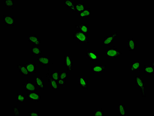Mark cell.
<instances>
[{"mask_svg": "<svg viewBox=\"0 0 154 116\" xmlns=\"http://www.w3.org/2000/svg\"><path fill=\"white\" fill-rule=\"evenodd\" d=\"M73 38L75 41L81 43H88L90 40V38L88 34L76 30L74 32Z\"/></svg>", "mask_w": 154, "mask_h": 116, "instance_id": "cell-1", "label": "cell"}, {"mask_svg": "<svg viewBox=\"0 0 154 116\" xmlns=\"http://www.w3.org/2000/svg\"><path fill=\"white\" fill-rule=\"evenodd\" d=\"M135 84L136 87L139 89L142 97H146L145 81L143 80L140 75L137 76L135 78Z\"/></svg>", "mask_w": 154, "mask_h": 116, "instance_id": "cell-2", "label": "cell"}, {"mask_svg": "<svg viewBox=\"0 0 154 116\" xmlns=\"http://www.w3.org/2000/svg\"><path fill=\"white\" fill-rule=\"evenodd\" d=\"M122 53L121 50L115 48H110L105 51V55L109 59H117L120 57Z\"/></svg>", "mask_w": 154, "mask_h": 116, "instance_id": "cell-3", "label": "cell"}, {"mask_svg": "<svg viewBox=\"0 0 154 116\" xmlns=\"http://www.w3.org/2000/svg\"><path fill=\"white\" fill-rule=\"evenodd\" d=\"M119 37V34L117 31H115L113 34H108L104 38L102 43L103 47L109 46L115 42V39L116 37Z\"/></svg>", "mask_w": 154, "mask_h": 116, "instance_id": "cell-4", "label": "cell"}, {"mask_svg": "<svg viewBox=\"0 0 154 116\" xmlns=\"http://www.w3.org/2000/svg\"><path fill=\"white\" fill-rule=\"evenodd\" d=\"M28 99L34 103H38L40 102L41 100V95L40 93L37 92H28L27 95Z\"/></svg>", "mask_w": 154, "mask_h": 116, "instance_id": "cell-5", "label": "cell"}, {"mask_svg": "<svg viewBox=\"0 0 154 116\" xmlns=\"http://www.w3.org/2000/svg\"><path fill=\"white\" fill-rule=\"evenodd\" d=\"M28 40L30 43H33L35 45L40 46L41 45V40L37 34H29L28 36Z\"/></svg>", "mask_w": 154, "mask_h": 116, "instance_id": "cell-6", "label": "cell"}, {"mask_svg": "<svg viewBox=\"0 0 154 116\" xmlns=\"http://www.w3.org/2000/svg\"><path fill=\"white\" fill-rule=\"evenodd\" d=\"M3 22L4 25L8 26H14L16 24V19L11 15L3 16Z\"/></svg>", "mask_w": 154, "mask_h": 116, "instance_id": "cell-7", "label": "cell"}, {"mask_svg": "<svg viewBox=\"0 0 154 116\" xmlns=\"http://www.w3.org/2000/svg\"><path fill=\"white\" fill-rule=\"evenodd\" d=\"M22 86L24 87L25 90L28 92H37V87L32 81H28L26 83L23 84Z\"/></svg>", "mask_w": 154, "mask_h": 116, "instance_id": "cell-8", "label": "cell"}, {"mask_svg": "<svg viewBox=\"0 0 154 116\" xmlns=\"http://www.w3.org/2000/svg\"><path fill=\"white\" fill-rule=\"evenodd\" d=\"M106 69V65H93L91 67V71L93 74H102L105 72Z\"/></svg>", "mask_w": 154, "mask_h": 116, "instance_id": "cell-9", "label": "cell"}, {"mask_svg": "<svg viewBox=\"0 0 154 116\" xmlns=\"http://www.w3.org/2000/svg\"><path fill=\"white\" fill-rule=\"evenodd\" d=\"M64 65L68 71H71L73 70L74 64L72 60L71 56L66 55L64 56Z\"/></svg>", "mask_w": 154, "mask_h": 116, "instance_id": "cell-10", "label": "cell"}, {"mask_svg": "<svg viewBox=\"0 0 154 116\" xmlns=\"http://www.w3.org/2000/svg\"><path fill=\"white\" fill-rule=\"evenodd\" d=\"M24 65L27 69L29 74H33L36 73V64L34 62H27L24 64Z\"/></svg>", "mask_w": 154, "mask_h": 116, "instance_id": "cell-11", "label": "cell"}, {"mask_svg": "<svg viewBox=\"0 0 154 116\" xmlns=\"http://www.w3.org/2000/svg\"><path fill=\"white\" fill-rule=\"evenodd\" d=\"M127 50L129 51H134L136 49L137 43L135 40L133 38L128 39L127 42Z\"/></svg>", "mask_w": 154, "mask_h": 116, "instance_id": "cell-12", "label": "cell"}, {"mask_svg": "<svg viewBox=\"0 0 154 116\" xmlns=\"http://www.w3.org/2000/svg\"><path fill=\"white\" fill-rule=\"evenodd\" d=\"M75 27L77 30L88 35L90 34V27L84 23L81 22L78 25H75Z\"/></svg>", "mask_w": 154, "mask_h": 116, "instance_id": "cell-13", "label": "cell"}, {"mask_svg": "<svg viewBox=\"0 0 154 116\" xmlns=\"http://www.w3.org/2000/svg\"><path fill=\"white\" fill-rule=\"evenodd\" d=\"M37 61L40 65L43 66H47L50 64V57L48 56H41L38 57Z\"/></svg>", "mask_w": 154, "mask_h": 116, "instance_id": "cell-14", "label": "cell"}, {"mask_svg": "<svg viewBox=\"0 0 154 116\" xmlns=\"http://www.w3.org/2000/svg\"><path fill=\"white\" fill-rule=\"evenodd\" d=\"M118 114L120 116L127 115V108L122 103L117 104Z\"/></svg>", "mask_w": 154, "mask_h": 116, "instance_id": "cell-15", "label": "cell"}, {"mask_svg": "<svg viewBox=\"0 0 154 116\" xmlns=\"http://www.w3.org/2000/svg\"><path fill=\"white\" fill-rule=\"evenodd\" d=\"M77 81L79 85L83 90L88 89V80L86 78L82 77H79L77 78Z\"/></svg>", "mask_w": 154, "mask_h": 116, "instance_id": "cell-16", "label": "cell"}, {"mask_svg": "<svg viewBox=\"0 0 154 116\" xmlns=\"http://www.w3.org/2000/svg\"><path fill=\"white\" fill-rule=\"evenodd\" d=\"M86 56L87 59L89 60L90 62H97L99 59V56L95 51H87Z\"/></svg>", "mask_w": 154, "mask_h": 116, "instance_id": "cell-17", "label": "cell"}, {"mask_svg": "<svg viewBox=\"0 0 154 116\" xmlns=\"http://www.w3.org/2000/svg\"><path fill=\"white\" fill-rule=\"evenodd\" d=\"M47 77L48 78V81L49 82L50 86L53 90H58L59 86L57 81L54 80L51 78L50 75L47 73Z\"/></svg>", "mask_w": 154, "mask_h": 116, "instance_id": "cell-18", "label": "cell"}, {"mask_svg": "<svg viewBox=\"0 0 154 116\" xmlns=\"http://www.w3.org/2000/svg\"><path fill=\"white\" fill-rule=\"evenodd\" d=\"M34 83L41 90L44 89V80L43 78L35 77L34 78Z\"/></svg>", "mask_w": 154, "mask_h": 116, "instance_id": "cell-19", "label": "cell"}, {"mask_svg": "<svg viewBox=\"0 0 154 116\" xmlns=\"http://www.w3.org/2000/svg\"><path fill=\"white\" fill-rule=\"evenodd\" d=\"M31 53L33 56L38 57L41 56L43 53V51L40 46L34 45L31 47Z\"/></svg>", "mask_w": 154, "mask_h": 116, "instance_id": "cell-20", "label": "cell"}, {"mask_svg": "<svg viewBox=\"0 0 154 116\" xmlns=\"http://www.w3.org/2000/svg\"><path fill=\"white\" fill-rule=\"evenodd\" d=\"M86 8L87 7L85 6L84 3H76L74 10L72 12H78L79 13L84 11Z\"/></svg>", "mask_w": 154, "mask_h": 116, "instance_id": "cell-21", "label": "cell"}, {"mask_svg": "<svg viewBox=\"0 0 154 116\" xmlns=\"http://www.w3.org/2000/svg\"><path fill=\"white\" fill-rule=\"evenodd\" d=\"M17 68L18 69V72L19 74L26 77L28 76L29 74L24 64H18L17 65Z\"/></svg>", "mask_w": 154, "mask_h": 116, "instance_id": "cell-22", "label": "cell"}, {"mask_svg": "<svg viewBox=\"0 0 154 116\" xmlns=\"http://www.w3.org/2000/svg\"><path fill=\"white\" fill-rule=\"evenodd\" d=\"M140 63L139 62H131L130 65V71L131 72H138L140 71Z\"/></svg>", "mask_w": 154, "mask_h": 116, "instance_id": "cell-23", "label": "cell"}, {"mask_svg": "<svg viewBox=\"0 0 154 116\" xmlns=\"http://www.w3.org/2000/svg\"><path fill=\"white\" fill-rule=\"evenodd\" d=\"M142 71L146 74L149 75H152L154 73V67L151 65H144Z\"/></svg>", "mask_w": 154, "mask_h": 116, "instance_id": "cell-24", "label": "cell"}, {"mask_svg": "<svg viewBox=\"0 0 154 116\" xmlns=\"http://www.w3.org/2000/svg\"><path fill=\"white\" fill-rule=\"evenodd\" d=\"M78 15L81 18L88 19L90 18L91 16V10L90 9L86 8L84 11L79 13Z\"/></svg>", "mask_w": 154, "mask_h": 116, "instance_id": "cell-25", "label": "cell"}, {"mask_svg": "<svg viewBox=\"0 0 154 116\" xmlns=\"http://www.w3.org/2000/svg\"><path fill=\"white\" fill-rule=\"evenodd\" d=\"M64 3L65 6L72 12L76 4L75 1L72 0H65Z\"/></svg>", "mask_w": 154, "mask_h": 116, "instance_id": "cell-26", "label": "cell"}, {"mask_svg": "<svg viewBox=\"0 0 154 116\" xmlns=\"http://www.w3.org/2000/svg\"><path fill=\"white\" fill-rule=\"evenodd\" d=\"M3 3L4 6L7 8H12L16 5L14 0H4Z\"/></svg>", "mask_w": 154, "mask_h": 116, "instance_id": "cell-27", "label": "cell"}, {"mask_svg": "<svg viewBox=\"0 0 154 116\" xmlns=\"http://www.w3.org/2000/svg\"><path fill=\"white\" fill-rule=\"evenodd\" d=\"M26 97L21 93H18L16 97V102H24L26 100Z\"/></svg>", "mask_w": 154, "mask_h": 116, "instance_id": "cell-28", "label": "cell"}, {"mask_svg": "<svg viewBox=\"0 0 154 116\" xmlns=\"http://www.w3.org/2000/svg\"><path fill=\"white\" fill-rule=\"evenodd\" d=\"M12 111L13 114L12 116H20V111H19V107L18 105L13 106H12Z\"/></svg>", "mask_w": 154, "mask_h": 116, "instance_id": "cell-29", "label": "cell"}, {"mask_svg": "<svg viewBox=\"0 0 154 116\" xmlns=\"http://www.w3.org/2000/svg\"><path fill=\"white\" fill-rule=\"evenodd\" d=\"M59 79L67 81L68 79V71H59Z\"/></svg>", "mask_w": 154, "mask_h": 116, "instance_id": "cell-30", "label": "cell"}, {"mask_svg": "<svg viewBox=\"0 0 154 116\" xmlns=\"http://www.w3.org/2000/svg\"><path fill=\"white\" fill-rule=\"evenodd\" d=\"M105 115V111H103L102 109H96L95 111L93 112V116H104Z\"/></svg>", "mask_w": 154, "mask_h": 116, "instance_id": "cell-31", "label": "cell"}, {"mask_svg": "<svg viewBox=\"0 0 154 116\" xmlns=\"http://www.w3.org/2000/svg\"><path fill=\"white\" fill-rule=\"evenodd\" d=\"M59 72L54 71L51 73L50 76L54 80L58 81L59 79Z\"/></svg>", "mask_w": 154, "mask_h": 116, "instance_id": "cell-32", "label": "cell"}, {"mask_svg": "<svg viewBox=\"0 0 154 116\" xmlns=\"http://www.w3.org/2000/svg\"><path fill=\"white\" fill-rule=\"evenodd\" d=\"M57 81L59 86L63 87L65 86L66 81V80H62V79H59Z\"/></svg>", "mask_w": 154, "mask_h": 116, "instance_id": "cell-33", "label": "cell"}, {"mask_svg": "<svg viewBox=\"0 0 154 116\" xmlns=\"http://www.w3.org/2000/svg\"><path fill=\"white\" fill-rule=\"evenodd\" d=\"M28 115L30 116H40V114L37 111H30L28 112Z\"/></svg>", "mask_w": 154, "mask_h": 116, "instance_id": "cell-34", "label": "cell"}, {"mask_svg": "<svg viewBox=\"0 0 154 116\" xmlns=\"http://www.w3.org/2000/svg\"><path fill=\"white\" fill-rule=\"evenodd\" d=\"M151 66H152L153 67H154V63L153 62V60H152L151 62Z\"/></svg>", "mask_w": 154, "mask_h": 116, "instance_id": "cell-35", "label": "cell"}]
</instances>
